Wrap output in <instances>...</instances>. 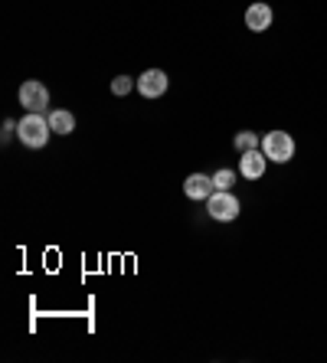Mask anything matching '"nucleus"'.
<instances>
[{
    "label": "nucleus",
    "mask_w": 327,
    "mask_h": 363,
    "mask_svg": "<svg viewBox=\"0 0 327 363\" xmlns=\"http://www.w3.org/2000/svg\"><path fill=\"white\" fill-rule=\"evenodd\" d=\"M272 17H275V13H272L269 4H252V7L245 10V26H249L252 33H265L272 26Z\"/></svg>",
    "instance_id": "6e6552de"
},
{
    "label": "nucleus",
    "mask_w": 327,
    "mask_h": 363,
    "mask_svg": "<svg viewBox=\"0 0 327 363\" xmlns=\"http://www.w3.org/2000/svg\"><path fill=\"white\" fill-rule=\"evenodd\" d=\"M50 128H52V135H72L76 131V118H72V111H50Z\"/></svg>",
    "instance_id": "1a4fd4ad"
},
{
    "label": "nucleus",
    "mask_w": 327,
    "mask_h": 363,
    "mask_svg": "<svg viewBox=\"0 0 327 363\" xmlns=\"http://www.w3.org/2000/svg\"><path fill=\"white\" fill-rule=\"evenodd\" d=\"M138 92L144 99H160V95L167 92V76L160 72V69H148L141 79H138Z\"/></svg>",
    "instance_id": "39448f33"
},
{
    "label": "nucleus",
    "mask_w": 327,
    "mask_h": 363,
    "mask_svg": "<svg viewBox=\"0 0 327 363\" xmlns=\"http://www.w3.org/2000/svg\"><path fill=\"white\" fill-rule=\"evenodd\" d=\"M213 184H216V190H229V186L235 184V174L233 170H216V174H213Z\"/></svg>",
    "instance_id": "9b49d317"
},
{
    "label": "nucleus",
    "mask_w": 327,
    "mask_h": 363,
    "mask_svg": "<svg viewBox=\"0 0 327 363\" xmlns=\"http://www.w3.org/2000/svg\"><path fill=\"white\" fill-rule=\"evenodd\" d=\"M184 194L190 196V200H210V196L216 194V184H213V177H206V174H190V177L184 180Z\"/></svg>",
    "instance_id": "423d86ee"
},
{
    "label": "nucleus",
    "mask_w": 327,
    "mask_h": 363,
    "mask_svg": "<svg viewBox=\"0 0 327 363\" xmlns=\"http://www.w3.org/2000/svg\"><path fill=\"white\" fill-rule=\"evenodd\" d=\"M131 85H135V82H131V76H118V79H111V92H115V95H128V92H131Z\"/></svg>",
    "instance_id": "f8f14e48"
},
{
    "label": "nucleus",
    "mask_w": 327,
    "mask_h": 363,
    "mask_svg": "<svg viewBox=\"0 0 327 363\" xmlns=\"http://www.w3.org/2000/svg\"><path fill=\"white\" fill-rule=\"evenodd\" d=\"M20 105H23L26 111L43 115V111H46V105H50V92H46V85L36 82V79L23 82V85H20Z\"/></svg>",
    "instance_id": "20e7f679"
},
{
    "label": "nucleus",
    "mask_w": 327,
    "mask_h": 363,
    "mask_svg": "<svg viewBox=\"0 0 327 363\" xmlns=\"http://www.w3.org/2000/svg\"><path fill=\"white\" fill-rule=\"evenodd\" d=\"M233 144H235V151H239V154H245V151H255V147H262V141H259V135H255V131H239Z\"/></svg>",
    "instance_id": "9d476101"
},
{
    "label": "nucleus",
    "mask_w": 327,
    "mask_h": 363,
    "mask_svg": "<svg viewBox=\"0 0 327 363\" xmlns=\"http://www.w3.org/2000/svg\"><path fill=\"white\" fill-rule=\"evenodd\" d=\"M17 135H20V141H23L26 147H33V151H40V147H46V141H50L52 128H50V121L43 118V115L30 111L26 118H20Z\"/></svg>",
    "instance_id": "f257e3e1"
},
{
    "label": "nucleus",
    "mask_w": 327,
    "mask_h": 363,
    "mask_svg": "<svg viewBox=\"0 0 327 363\" xmlns=\"http://www.w3.org/2000/svg\"><path fill=\"white\" fill-rule=\"evenodd\" d=\"M262 154L275 164H288L294 157V138L288 131H269L262 138Z\"/></svg>",
    "instance_id": "f03ea898"
},
{
    "label": "nucleus",
    "mask_w": 327,
    "mask_h": 363,
    "mask_svg": "<svg viewBox=\"0 0 327 363\" xmlns=\"http://www.w3.org/2000/svg\"><path fill=\"white\" fill-rule=\"evenodd\" d=\"M206 210H210L213 220L219 223H233L239 216V200H235L229 190H216V194L206 200Z\"/></svg>",
    "instance_id": "7ed1b4c3"
},
{
    "label": "nucleus",
    "mask_w": 327,
    "mask_h": 363,
    "mask_svg": "<svg viewBox=\"0 0 327 363\" xmlns=\"http://www.w3.org/2000/svg\"><path fill=\"white\" fill-rule=\"evenodd\" d=\"M265 164H269V157L262 154V147H255V151H245L243 157H239V170H243L245 180H259L262 174H265Z\"/></svg>",
    "instance_id": "0eeeda50"
},
{
    "label": "nucleus",
    "mask_w": 327,
    "mask_h": 363,
    "mask_svg": "<svg viewBox=\"0 0 327 363\" xmlns=\"http://www.w3.org/2000/svg\"><path fill=\"white\" fill-rule=\"evenodd\" d=\"M13 131H17V125H13V121H4V141H7Z\"/></svg>",
    "instance_id": "ddd939ff"
}]
</instances>
